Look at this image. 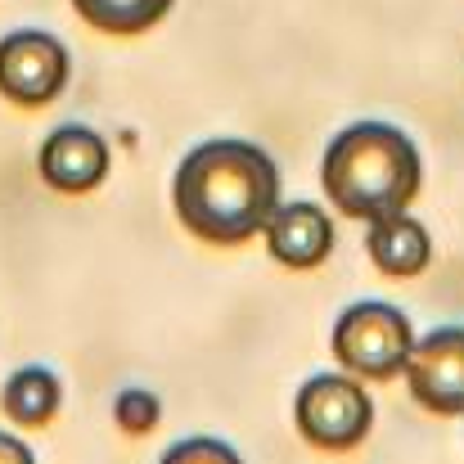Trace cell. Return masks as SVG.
<instances>
[{"label":"cell","instance_id":"2","mask_svg":"<svg viewBox=\"0 0 464 464\" xmlns=\"http://www.w3.org/2000/svg\"><path fill=\"white\" fill-rule=\"evenodd\" d=\"M320 185L338 212L356 221H383L420 198L424 162L401 127L352 122L329 140L320 158Z\"/></svg>","mask_w":464,"mask_h":464},{"label":"cell","instance_id":"13","mask_svg":"<svg viewBox=\"0 0 464 464\" xmlns=\"http://www.w3.org/2000/svg\"><path fill=\"white\" fill-rule=\"evenodd\" d=\"M158 464H244V456L221 438H180Z\"/></svg>","mask_w":464,"mask_h":464},{"label":"cell","instance_id":"7","mask_svg":"<svg viewBox=\"0 0 464 464\" xmlns=\"http://www.w3.org/2000/svg\"><path fill=\"white\" fill-rule=\"evenodd\" d=\"M41 180L59 194H86L95 185H104L109 176V145L100 131L82 127V122H68V127H54L50 140L41 145Z\"/></svg>","mask_w":464,"mask_h":464},{"label":"cell","instance_id":"9","mask_svg":"<svg viewBox=\"0 0 464 464\" xmlns=\"http://www.w3.org/2000/svg\"><path fill=\"white\" fill-rule=\"evenodd\" d=\"M365 253H370V262H374L383 276L411 280V276L429 271V262H433V239H429V230H424L415 217L397 212V217L370 221Z\"/></svg>","mask_w":464,"mask_h":464},{"label":"cell","instance_id":"1","mask_svg":"<svg viewBox=\"0 0 464 464\" xmlns=\"http://www.w3.org/2000/svg\"><path fill=\"white\" fill-rule=\"evenodd\" d=\"M285 180L276 158L248 140H203L180 158L171 180V203L180 226L203 244H244L262 235L280 208Z\"/></svg>","mask_w":464,"mask_h":464},{"label":"cell","instance_id":"8","mask_svg":"<svg viewBox=\"0 0 464 464\" xmlns=\"http://www.w3.org/2000/svg\"><path fill=\"white\" fill-rule=\"evenodd\" d=\"M266 248L289 271H315L334 253V221L315 203H280L262 226Z\"/></svg>","mask_w":464,"mask_h":464},{"label":"cell","instance_id":"4","mask_svg":"<svg viewBox=\"0 0 464 464\" xmlns=\"http://www.w3.org/2000/svg\"><path fill=\"white\" fill-rule=\"evenodd\" d=\"M298 433L315 451H352L374 429V401L356 374H311L294 401Z\"/></svg>","mask_w":464,"mask_h":464},{"label":"cell","instance_id":"6","mask_svg":"<svg viewBox=\"0 0 464 464\" xmlns=\"http://www.w3.org/2000/svg\"><path fill=\"white\" fill-rule=\"evenodd\" d=\"M411 397L429 415H464V324H442L411 347Z\"/></svg>","mask_w":464,"mask_h":464},{"label":"cell","instance_id":"5","mask_svg":"<svg viewBox=\"0 0 464 464\" xmlns=\"http://www.w3.org/2000/svg\"><path fill=\"white\" fill-rule=\"evenodd\" d=\"M63 86H68V50L59 36L36 32V27H18L0 36V95L5 100L41 109L59 100Z\"/></svg>","mask_w":464,"mask_h":464},{"label":"cell","instance_id":"12","mask_svg":"<svg viewBox=\"0 0 464 464\" xmlns=\"http://www.w3.org/2000/svg\"><path fill=\"white\" fill-rule=\"evenodd\" d=\"M113 420L122 433H154L158 420H162V401L150 388H122L113 401Z\"/></svg>","mask_w":464,"mask_h":464},{"label":"cell","instance_id":"14","mask_svg":"<svg viewBox=\"0 0 464 464\" xmlns=\"http://www.w3.org/2000/svg\"><path fill=\"white\" fill-rule=\"evenodd\" d=\"M0 464H36V456H32V447L23 438H14V433L0 429Z\"/></svg>","mask_w":464,"mask_h":464},{"label":"cell","instance_id":"10","mask_svg":"<svg viewBox=\"0 0 464 464\" xmlns=\"http://www.w3.org/2000/svg\"><path fill=\"white\" fill-rule=\"evenodd\" d=\"M59 406H63V383H59V374L45 370V365H23V370H14V374L5 379V388H0V411H5L14 424H23V429L50 424V420L59 415Z\"/></svg>","mask_w":464,"mask_h":464},{"label":"cell","instance_id":"11","mask_svg":"<svg viewBox=\"0 0 464 464\" xmlns=\"http://www.w3.org/2000/svg\"><path fill=\"white\" fill-rule=\"evenodd\" d=\"M171 5L176 0H72V9L91 27L109 32V36H140V32H150L154 23H162L171 14Z\"/></svg>","mask_w":464,"mask_h":464},{"label":"cell","instance_id":"3","mask_svg":"<svg viewBox=\"0 0 464 464\" xmlns=\"http://www.w3.org/2000/svg\"><path fill=\"white\" fill-rule=\"evenodd\" d=\"M415 347V329L406 320V311L392 303H352L334 324V356L347 374L356 379H374L388 383L406 370Z\"/></svg>","mask_w":464,"mask_h":464}]
</instances>
